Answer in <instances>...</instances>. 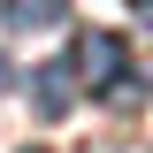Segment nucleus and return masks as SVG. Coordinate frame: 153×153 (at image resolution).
<instances>
[{"label":"nucleus","mask_w":153,"mask_h":153,"mask_svg":"<svg viewBox=\"0 0 153 153\" xmlns=\"http://www.w3.org/2000/svg\"><path fill=\"white\" fill-rule=\"evenodd\" d=\"M69 61H76V76H84V92L115 100V107L138 100V76H130V61H123V38H115V31H84Z\"/></svg>","instance_id":"nucleus-1"},{"label":"nucleus","mask_w":153,"mask_h":153,"mask_svg":"<svg viewBox=\"0 0 153 153\" xmlns=\"http://www.w3.org/2000/svg\"><path fill=\"white\" fill-rule=\"evenodd\" d=\"M76 84H84V76H76V61H38V69H31L38 115H46V123H61V115L76 107Z\"/></svg>","instance_id":"nucleus-2"},{"label":"nucleus","mask_w":153,"mask_h":153,"mask_svg":"<svg viewBox=\"0 0 153 153\" xmlns=\"http://www.w3.org/2000/svg\"><path fill=\"white\" fill-rule=\"evenodd\" d=\"M0 16L16 23V31L23 23H61V0H0Z\"/></svg>","instance_id":"nucleus-3"},{"label":"nucleus","mask_w":153,"mask_h":153,"mask_svg":"<svg viewBox=\"0 0 153 153\" xmlns=\"http://www.w3.org/2000/svg\"><path fill=\"white\" fill-rule=\"evenodd\" d=\"M8 84H16V69H8V54H0V92H8Z\"/></svg>","instance_id":"nucleus-4"},{"label":"nucleus","mask_w":153,"mask_h":153,"mask_svg":"<svg viewBox=\"0 0 153 153\" xmlns=\"http://www.w3.org/2000/svg\"><path fill=\"white\" fill-rule=\"evenodd\" d=\"M138 8H146V31H153V0H138Z\"/></svg>","instance_id":"nucleus-5"},{"label":"nucleus","mask_w":153,"mask_h":153,"mask_svg":"<svg viewBox=\"0 0 153 153\" xmlns=\"http://www.w3.org/2000/svg\"><path fill=\"white\" fill-rule=\"evenodd\" d=\"M31 153H38V146H31Z\"/></svg>","instance_id":"nucleus-6"}]
</instances>
